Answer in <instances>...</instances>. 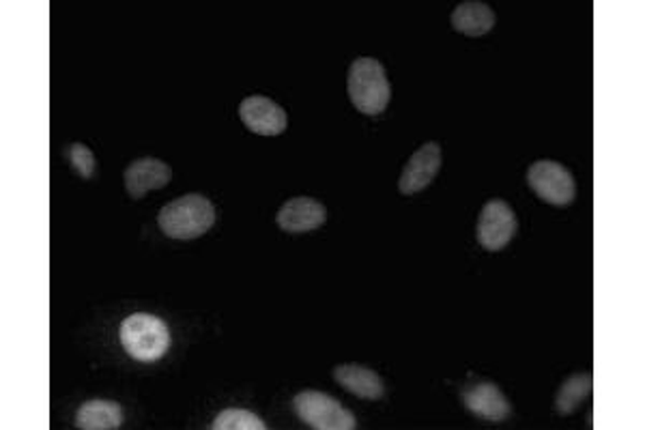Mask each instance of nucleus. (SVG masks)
Instances as JSON below:
<instances>
[{"mask_svg": "<svg viewBox=\"0 0 645 430\" xmlns=\"http://www.w3.org/2000/svg\"><path fill=\"white\" fill-rule=\"evenodd\" d=\"M121 342L123 349L138 362H155L166 355L170 349V330L168 326L147 312H136L130 315L121 323Z\"/></svg>", "mask_w": 645, "mask_h": 430, "instance_id": "7ed1b4c3", "label": "nucleus"}, {"mask_svg": "<svg viewBox=\"0 0 645 430\" xmlns=\"http://www.w3.org/2000/svg\"><path fill=\"white\" fill-rule=\"evenodd\" d=\"M293 407H296L299 420L303 425H308L310 429H357V420H355L353 411H348L338 398H334L325 392H319V389L299 392L298 396L293 398Z\"/></svg>", "mask_w": 645, "mask_h": 430, "instance_id": "20e7f679", "label": "nucleus"}, {"mask_svg": "<svg viewBox=\"0 0 645 430\" xmlns=\"http://www.w3.org/2000/svg\"><path fill=\"white\" fill-rule=\"evenodd\" d=\"M157 224L170 240H197L215 224V207L202 194H186L159 209Z\"/></svg>", "mask_w": 645, "mask_h": 430, "instance_id": "f257e3e1", "label": "nucleus"}, {"mask_svg": "<svg viewBox=\"0 0 645 430\" xmlns=\"http://www.w3.org/2000/svg\"><path fill=\"white\" fill-rule=\"evenodd\" d=\"M444 151L440 143L422 144L404 164L398 190L404 196H413L418 191L426 190L442 170Z\"/></svg>", "mask_w": 645, "mask_h": 430, "instance_id": "0eeeda50", "label": "nucleus"}, {"mask_svg": "<svg viewBox=\"0 0 645 430\" xmlns=\"http://www.w3.org/2000/svg\"><path fill=\"white\" fill-rule=\"evenodd\" d=\"M592 392V375L590 373H577L568 382L561 383L557 398H555V409L559 416H570L575 414L581 403L590 396Z\"/></svg>", "mask_w": 645, "mask_h": 430, "instance_id": "2eb2a0df", "label": "nucleus"}, {"mask_svg": "<svg viewBox=\"0 0 645 430\" xmlns=\"http://www.w3.org/2000/svg\"><path fill=\"white\" fill-rule=\"evenodd\" d=\"M123 425L121 405L112 400H89L76 414V427L82 430H114Z\"/></svg>", "mask_w": 645, "mask_h": 430, "instance_id": "4468645a", "label": "nucleus"}, {"mask_svg": "<svg viewBox=\"0 0 645 430\" xmlns=\"http://www.w3.org/2000/svg\"><path fill=\"white\" fill-rule=\"evenodd\" d=\"M465 407L487 420V422H503L512 416V405L501 392V387L493 382H480L463 389Z\"/></svg>", "mask_w": 645, "mask_h": 430, "instance_id": "9d476101", "label": "nucleus"}, {"mask_svg": "<svg viewBox=\"0 0 645 430\" xmlns=\"http://www.w3.org/2000/svg\"><path fill=\"white\" fill-rule=\"evenodd\" d=\"M213 430H265V422L248 409H224L211 422Z\"/></svg>", "mask_w": 645, "mask_h": 430, "instance_id": "dca6fc26", "label": "nucleus"}, {"mask_svg": "<svg viewBox=\"0 0 645 430\" xmlns=\"http://www.w3.org/2000/svg\"><path fill=\"white\" fill-rule=\"evenodd\" d=\"M496 11L480 0H465L452 11V29L467 37H482L493 31Z\"/></svg>", "mask_w": 645, "mask_h": 430, "instance_id": "f8f14e48", "label": "nucleus"}, {"mask_svg": "<svg viewBox=\"0 0 645 430\" xmlns=\"http://www.w3.org/2000/svg\"><path fill=\"white\" fill-rule=\"evenodd\" d=\"M123 181L127 194L141 200L147 191L166 188L173 181V168L157 157H141L125 168Z\"/></svg>", "mask_w": 645, "mask_h": 430, "instance_id": "9b49d317", "label": "nucleus"}, {"mask_svg": "<svg viewBox=\"0 0 645 430\" xmlns=\"http://www.w3.org/2000/svg\"><path fill=\"white\" fill-rule=\"evenodd\" d=\"M519 231V220L514 209L501 200L493 198L489 200L478 218V243L489 250V252H499L503 250L510 241L514 240Z\"/></svg>", "mask_w": 645, "mask_h": 430, "instance_id": "423d86ee", "label": "nucleus"}, {"mask_svg": "<svg viewBox=\"0 0 645 430\" xmlns=\"http://www.w3.org/2000/svg\"><path fill=\"white\" fill-rule=\"evenodd\" d=\"M334 379L347 392L364 400H379L386 394L383 379L368 366L362 364H341L334 368Z\"/></svg>", "mask_w": 645, "mask_h": 430, "instance_id": "ddd939ff", "label": "nucleus"}, {"mask_svg": "<svg viewBox=\"0 0 645 430\" xmlns=\"http://www.w3.org/2000/svg\"><path fill=\"white\" fill-rule=\"evenodd\" d=\"M527 186L541 200L555 207H566L575 200L577 186L572 173L553 159H538L527 170Z\"/></svg>", "mask_w": 645, "mask_h": 430, "instance_id": "39448f33", "label": "nucleus"}, {"mask_svg": "<svg viewBox=\"0 0 645 430\" xmlns=\"http://www.w3.org/2000/svg\"><path fill=\"white\" fill-rule=\"evenodd\" d=\"M240 117L258 136H280L289 128L287 110L265 96H249L240 103Z\"/></svg>", "mask_w": 645, "mask_h": 430, "instance_id": "6e6552de", "label": "nucleus"}, {"mask_svg": "<svg viewBox=\"0 0 645 430\" xmlns=\"http://www.w3.org/2000/svg\"><path fill=\"white\" fill-rule=\"evenodd\" d=\"M347 91L351 103L362 114H381L392 99V85L381 60L372 56L355 58L348 67Z\"/></svg>", "mask_w": 645, "mask_h": 430, "instance_id": "f03ea898", "label": "nucleus"}, {"mask_svg": "<svg viewBox=\"0 0 645 430\" xmlns=\"http://www.w3.org/2000/svg\"><path fill=\"white\" fill-rule=\"evenodd\" d=\"M276 222L285 233H310L327 222V209L323 202L310 196L289 198L276 213Z\"/></svg>", "mask_w": 645, "mask_h": 430, "instance_id": "1a4fd4ad", "label": "nucleus"}, {"mask_svg": "<svg viewBox=\"0 0 645 430\" xmlns=\"http://www.w3.org/2000/svg\"><path fill=\"white\" fill-rule=\"evenodd\" d=\"M67 157H69L74 170H76L82 179H91V177L96 175V168H98V164H96V155H93V151H91L87 144H71V146L67 148Z\"/></svg>", "mask_w": 645, "mask_h": 430, "instance_id": "f3484780", "label": "nucleus"}]
</instances>
